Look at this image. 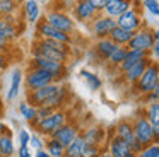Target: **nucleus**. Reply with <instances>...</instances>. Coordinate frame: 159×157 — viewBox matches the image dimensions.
<instances>
[{
    "instance_id": "obj_27",
    "label": "nucleus",
    "mask_w": 159,
    "mask_h": 157,
    "mask_svg": "<svg viewBox=\"0 0 159 157\" xmlns=\"http://www.w3.org/2000/svg\"><path fill=\"white\" fill-rule=\"evenodd\" d=\"M147 56H149V53H145V51H140V50H128V53H127V56H125V60L120 63V67H118L116 70L121 74V72L128 70L132 65H135L137 61H140L142 58H147Z\"/></svg>"
},
{
    "instance_id": "obj_15",
    "label": "nucleus",
    "mask_w": 159,
    "mask_h": 157,
    "mask_svg": "<svg viewBox=\"0 0 159 157\" xmlns=\"http://www.w3.org/2000/svg\"><path fill=\"white\" fill-rule=\"evenodd\" d=\"M82 137L87 143L91 145H101L104 147V143L108 142V132L101 125H89L86 130H82Z\"/></svg>"
},
{
    "instance_id": "obj_37",
    "label": "nucleus",
    "mask_w": 159,
    "mask_h": 157,
    "mask_svg": "<svg viewBox=\"0 0 159 157\" xmlns=\"http://www.w3.org/2000/svg\"><path fill=\"white\" fill-rule=\"evenodd\" d=\"M104 150L106 149L101 147V145H91V143H87L84 152H82V157H99Z\"/></svg>"
},
{
    "instance_id": "obj_55",
    "label": "nucleus",
    "mask_w": 159,
    "mask_h": 157,
    "mask_svg": "<svg viewBox=\"0 0 159 157\" xmlns=\"http://www.w3.org/2000/svg\"><path fill=\"white\" fill-rule=\"evenodd\" d=\"M140 2H152V0H140Z\"/></svg>"
},
{
    "instance_id": "obj_16",
    "label": "nucleus",
    "mask_w": 159,
    "mask_h": 157,
    "mask_svg": "<svg viewBox=\"0 0 159 157\" xmlns=\"http://www.w3.org/2000/svg\"><path fill=\"white\" fill-rule=\"evenodd\" d=\"M106 152L110 154L111 157H130L132 154V149L125 140L115 137L113 133L108 135V145H106Z\"/></svg>"
},
{
    "instance_id": "obj_24",
    "label": "nucleus",
    "mask_w": 159,
    "mask_h": 157,
    "mask_svg": "<svg viewBox=\"0 0 159 157\" xmlns=\"http://www.w3.org/2000/svg\"><path fill=\"white\" fill-rule=\"evenodd\" d=\"M0 33L4 34L11 43H14L21 34V31L17 27V20L14 17H0Z\"/></svg>"
},
{
    "instance_id": "obj_56",
    "label": "nucleus",
    "mask_w": 159,
    "mask_h": 157,
    "mask_svg": "<svg viewBox=\"0 0 159 157\" xmlns=\"http://www.w3.org/2000/svg\"><path fill=\"white\" fill-rule=\"evenodd\" d=\"M0 157H4V155H2V154H0Z\"/></svg>"
},
{
    "instance_id": "obj_1",
    "label": "nucleus",
    "mask_w": 159,
    "mask_h": 157,
    "mask_svg": "<svg viewBox=\"0 0 159 157\" xmlns=\"http://www.w3.org/2000/svg\"><path fill=\"white\" fill-rule=\"evenodd\" d=\"M31 56H43L53 61H60V63H69L72 56V44L36 38L31 44Z\"/></svg>"
},
{
    "instance_id": "obj_48",
    "label": "nucleus",
    "mask_w": 159,
    "mask_h": 157,
    "mask_svg": "<svg viewBox=\"0 0 159 157\" xmlns=\"http://www.w3.org/2000/svg\"><path fill=\"white\" fill-rule=\"evenodd\" d=\"M7 128H9V126L5 125V123H4V119L0 118V135H2V133H4V132H5V130H7Z\"/></svg>"
},
{
    "instance_id": "obj_31",
    "label": "nucleus",
    "mask_w": 159,
    "mask_h": 157,
    "mask_svg": "<svg viewBox=\"0 0 159 157\" xmlns=\"http://www.w3.org/2000/svg\"><path fill=\"white\" fill-rule=\"evenodd\" d=\"M142 114L147 118V121L151 123L152 126H159V101L157 102H151V104H145Z\"/></svg>"
},
{
    "instance_id": "obj_17",
    "label": "nucleus",
    "mask_w": 159,
    "mask_h": 157,
    "mask_svg": "<svg viewBox=\"0 0 159 157\" xmlns=\"http://www.w3.org/2000/svg\"><path fill=\"white\" fill-rule=\"evenodd\" d=\"M149 63H151V58H149V56L147 58H142L140 61H137L135 65H132L128 70L121 72V78H123V82L134 87V85L137 84V80L140 78V75L144 74V70L147 68Z\"/></svg>"
},
{
    "instance_id": "obj_33",
    "label": "nucleus",
    "mask_w": 159,
    "mask_h": 157,
    "mask_svg": "<svg viewBox=\"0 0 159 157\" xmlns=\"http://www.w3.org/2000/svg\"><path fill=\"white\" fill-rule=\"evenodd\" d=\"M17 111H19V116H21L22 119H24L26 123H33V119L36 118V108L33 104H29L28 101H22V102H19V106H17Z\"/></svg>"
},
{
    "instance_id": "obj_35",
    "label": "nucleus",
    "mask_w": 159,
    "mask_h": 157,
    "mask_svg": "<svg viewBox=\"0 0 159 157\" xmlns=\"http://www.w3.org/2000/svg\"><path fill=\"white\" fill-rule=\"evenodd\" d=\"M53 111H55V109H53L52 106H38V108H36V118L33 119V123H29V126H31V128H34V126L38 125L43 118L50 116Z\"/></svg>"
},
{
    "instance_id": "obj_40",
    "label": "nucleus",
    "mask_w": 159,
    "mask_h": 157,
    "mask_svg": "<svg viewBox=\"0 0 159 157\" xmlns=\"http://www.w3.org/2000/svg\"><path fill=\"white\" fill-rule=\"evenodd\" d=\"M142 5H144V9L147 10L149 14L159 17V2L157 0H152V2H142Z\"/></svg>"
},
{
    "instance_id": "obj_10",
    "label": "nucleus",
    "mask_w": 159,
    "mask_h": 157,
    "mask_svg": "<svg viewBox=\"0 0 159 157\" xmlns=\"http://www.w3.org/2000/svg\"><path fill=\"white\" fill-rule=\"evenodd\" d=\"M154 44V29L151 26H142L139 31H135L132 36L130 43H128V50H140L149 53Z\"/></svg>"
},
{
    "instance_id": "obj_3",
    "label": "nucleus",
    "mask_w": 159,
    "mask_h": 157,
    "mask_svg": "<svg viewBox=\"0 0 159 157\" xmlns=\"http://www.w3.org/2000/svg\"><path fill=\"white\" fill-rule=\"evenodd\" d=\"M67 119H69V113H67L65 109H55L50 116L43 118L33 130H34L38 135L48 138V137H52L62 125H65Z\"/></svg>"
},
{
    "instance_id": "obj_32",
    "label": "nucleus",
    "mask_w": 159,
    "mask_h": 157,
    "mask_svg": "<svg viewBox=\"0 0 159 157\" xmlns=\"http://www.w3.org/2000/svg\"><path fill=\"white\" fill-rule=\"evenodd\" d=\"M45 150L52 157H63L65 155V147H63L58 140L52 138V137H48V138L45 140Z\"/></svg>"
},
{
    "instance_id": "obj_47",
    "label": "nucleus",
    "mask_w": 159,
    "mask_h": 157,
    "mask_svg": "<svg viewBox=\"0 0 159 157\" xmlns=\"http://www.w3.org/2000/svg\"><path fill=\"white\" fill-rule=\"evenodd\" d=\"M33 157H52V155H50L45 149H41V150H34V155Z\"/></svg>"
},
{
    "instance_id": "obj_8",
    "label": "nucleus",
    "mask_w": 159,
    "mask_h": 157,
    "mask_svg": "<svg viewBox=\"0 0 159 157\" xmlns=\"http://www.w3.org/2000/svg\"><path fill=\"white\" fill-rule=\"evenodd\" d=\"M53 75L48 74L46 70H41V68H33L28 67L24 75V85H26V92L28 91H36V89L46 87V85L53 84Z\"/></svg>"
},
{
    "instance_id": "obj_9",
    "label": "nucleus",
    "mask_w": 159,
    "mask_h": 157,
    "mask_svg": "<svg viewBox=\"0 0 159 157\" xmlns=\"http://www.w3.org/2000/svg\"><path fill=\"white\" fill-rule=\"evenodd\" d=\"M87 26H89V31H91L94 39H103V38L110 36V33L116 27V19L108 17L101 12V14H98Z\"/></svg>"
},
{
    "instance_id": "obj_14",
    "label": "nucleus",
    "mask_w": 159,
    "mask_h": 157,
    "mask_svg": "<svg viewBox=\"0 0 159 157\" xmlns=\"http://www.w3.org/2000/svg\"><path fill=\"white\" fill-rule=\"evenodd\" d=\"M60 82H53V84L46 85V87H41V89H36V91H28L26 92V101L29 104H33L34 108L38 106H45L48 102V99L53 96V92L57 91Z\"/></svg>"
},
{
    "instance_id": "obj_4",
    "label": "nucleus",
    "mask_w": 159,
    "mask_h": 157,
    "mask_svg": "<svg viewBox=\"0 0 159 157\" xmlns=\"http://www.w3.org/2000/svg\"><path fill=\"white\" fill-rule=\"evenodd\" d=\"M29 67L46 70L48 74L53 75V80L55 82H65V78L69 77V67H67V63L53 61V60H48V58H43V56H31Z\"/></svg>"
},
{
    "instance_id": "obj_54",
    "label": "nucleus",
    "mask_w": 159,
    "mask_h": 157,
    "mask_svg": "<svg viewBox=\"0 0 159 157\" xmlns=\"http://www.w3.org/2000/svg\"><path fill=\"white\" fill-rule=\"evenodd\" d=\"M130 157H139V154H132V155Z\"/></svg>"
},
{
    "instance_id": "obj_22",
    "label": "nucleus",
    "mask_w": 159,
    "mask_h": 157,
    "mask_svg": "<svg viewBox=\"0 0 159 157\" xmlns=\"http://www.w3.org/2000/svg\"><path fill=\"white\" fill-rule=\"evenodd\" d=\"M22 12H24L26 22L33 24V26L43 17V9L38 0H26L24 5H22Z\"/></svg>"
},
{
    "instance_id": "obj_39",
    "label": "nucleus",
    "mask_w": 159,
    "mask_h": 157,
    "mask_svg": "<svg viewBox=\"0 0 159 157\" xmlns=\"http://www.w3.org/2000/svg\"><path fill=\"white\" fill-rule=\"evenodd\" d=\"M29 140H31V132L26 128L19 130V147H29Z\"/></svg>"
},
{
    "instance_id": "obj_26",
    "label": "nucleus",
    "mask_w": 159,
    "mask_h": 157,
    "mask_svg": "<svg viewBox=\"0 0 159 157\" xmlns=\"http://www.w3.org/2000/svg\"><path fill=\"white\" fill-rule=\"evenodd\" d=\"M79 75H80V78L84 80V84L87 85L89 91H93V92L101 91V87H103V80H101V77L96 74V72H91V70H87V68H80Z\"/></svg>"
},
{
    "instance_id": "obj_42",
    "label": "nucleus",
    "mask_w": 159,
    "mask_h": 157,
    "mask_svg": "<svg viewBox=\"0 0 159 157\" xmlns=\"http://www.w3.org/2000/svg\"><path fill=\"white\" fill-rule=\"evenodd\" d=\"M149 58L154 61H159V41H154L151 51H149Z\"/></svg>"
},
{
    "instance_id": "obj_45",
    "label": "nucleus",
    "mask_w": 159,
    "mask_h": 157,
    "mask_svg": "<svg viewBox=\"0 0 159 157\" xmlns=\"http://www.w3.org/2000/svg\"><path fill=\"white\" fill-rule=\"evenodd\" d=\"M91 2V5L94 7V9L98 10V12H103V9H104V3H106V0H89Z\"/></svg>"
},
{
    "instance_id": "obj_23",
    "label": "nucleus",
    "mask_w": 159,
    "mask_h": 157,
    "mask_svg": "<svg viewBox=\"0 0 159 157\" xmlns=\"http://www.w3.org/2000/svg\"><path fill=\"white\" fill-rule=\"evenodd\" d=\"M111 130H113V135H115V137H118V138L125 140L128 145L135 142L134 128H132V121H130V119H120V121H118Z\"/></svg>"
},
{
    "instance_id": "obj_5",
    "label": "nucleus",
    "mask_w": 159,
    "mask_h": 157,
    "mask_svg": "<svg viewBox=\"0 0 159 157\" xmlns=\"http://www.w3.org/2000/svg\"><path fill=\"white\" fill-rule=\"evenodd\" d=\"M43 17L46 19V22L50 26H53L55 29L62 31L67 34H74L75 33L77 22L74 20V17L69 12H63V10H57V9H46V12L43 14Z\"/></svg>"
},
{
    "instance_id": "obj_18",
    "label": "nucleus",
    "mask_w": 159,
    "mask_h": 157,
    "mask_svg": "<svg viewBox=\"0 0 159 157\" xmlns=\"http://www.w3.org/2000/svg\"><path fill=\"white\" fill-rule=\"evenodd\" d=\"M69 97H70V89L69 85H65V82H60L57 91L53 92V96L48 99L45 106H52L53 109H63L65 104L69 102Z\"/></svg>"
},
{
    "instance_id": "obj_2",
    "label": "nucleus",
    "mask_w": 159,
    "mask_h": 157,
    "mask_svg": "<svg viewBox=\"0 0 159 157\" xmlns=\"http://www.w3.org/2000/svg\"><path fill=\"white\" fill-rule=\"evenodd\" d=\"M157 82H159V61L151 60V63L147 65V68H145L144 74L140 75L137 84L134 85L135 94L140 96V97L145 94H151V92H154Z\"/></svg>"
},
{
    "instance_id": "obj_46",
    "label": "nucleus",
    "mask_w": 159,
    "mask_h": 157,
    "mask_svg": "<svg viewBox=\"0 0 159 157\" xmlns=\"http://www.w3.org/2000/svg\"><path fill=\"white\" fill-rule=\"evenodd\" d=\"M142 101H144V104H151V102H157V96H156L154 92H151V94H145V96H142Z\"/></svg>"
},
{
    "instance_id": "obj_51",
    "label": "nucleus",
    "mask_w": 159,
    "mask_h": 157,
    "mask_svg": "<svg viewBox=\"0 0 159 157\" xmlns=\"http://www.w3.org/2000/svg\"><path fill=\"white\" fill-rule=\"evenodd\" d=\"M154 41H159V29H154Z\"/></svg>"
},
{
    "instance_id": "obj_28",
    "label": "nucleus",
    "mask_w": 159,
    "mask_h": 157,
    "mask_svg": "<svg viewBox=\"0 0 159 157\" xmlns=\"http://www.w3.org/2000/svg\"><path fill=\"white\" fill-rule=\"evenodd\" d=\"M132 36H134V33L132 31H127V29H121V27H115L113 31L110 33V39L113 41L116 46H128V43H130Z\"/></svg>"
},
{
    "instance_id": "obj_29",
    "label": "nucleus",
    "mask_w": 159,
    "mask_h": 157,
    "mask_svg": "<svg viewBox=\"0 0 159 157\" xmlns=\"http://www.w3.org/2000/svg\"><path fill=\"white\" fill-rule=\"evenodd\" d=\"M86 145H87V142L84 140L82 133H80L72 143H69V145L65 147V155L63 157H82V152H84V149H86Z\"/></svg>"
},
{
    "instance_id": "obj_21",
    "label": "nucleus",
    "mask_w": 159,
    "mask_h": 157,
    "mask_svg": "<svg viewBox=\"0 0 159 157\" xmlns=\"http://www.w3.org/2000/svg\"><path fill=\"white\" fill-rule=\"evenodd\" d=\"M22 82H24V74H22V70L21 68H14V70H12V75H11V84H9V89H7V96H5V101L7 102L16 101V97H17L19 92H21Z\"/></svg>"
},
{
    "instance_id": "obj_34",
    "label": "nucleus",
    "mask_w": 159,
    "mask_h": 157,
    "mask_svg": "<svg viewBox=\"0 0 159 157\" xmlns=\"http://www.w3.org/2000/svg\"><path fill=\"white\" fill-rule=\"evenodd\" d=\"M127 53H128V48H127V46H118L116 50H115L113 53L110 55V58L106 60L108 67H115V68H118V67H120V63L125 60Z\"/></svg>"
},
{
    "instance_id": "obj_36",
    "label": "nucleus",
    "mask_w": 159,
    "mask_h": 157,
    "mask_svg": "<svg viewBox=\"0 0 159 157\" xmlns=\"http://www.w3.org/2000/svg\"><path fill=\"white\" fill-rule=\"evenodd\" d=\"M139 157H159V143L152 142L149 145H144L139 152Z\"/></svg>"
},
{
    "instance_id": "obj_52",
    "label": "nucleus",
    "mask_w": 159,
    "mask_h": 157,
    "mask_svg": "<svg viewBox=\"0 0 159 157\" xmlns=\"http://www.w3.org/2000/svg\"><path fill=\"white\" fill-rule=\"evenodd\" d=\"M154 94L157 96V101H159V82H157V85H156V89H154Z\"/></svg>"
},
{
    "instance_id": "obj_11",
    "label": "nucleus",
    "mask_w": 159,
    "mask_h": 157,
    "mask_svg": "<svg viewBox=\"0 0 159 157\" xmlns=\"http://www.w3.org/2000/svg\"><path fill=\"white\" fill-rule=\"evenodd\" d=\"M116 26L121 27V29H127V31H139L142 26H145L144 22V16H142V10L139 9H128L127 12H123L121 16L116 17Z\"/></svg>"
},
{
    "instance_id": "obj_13",
    "label": "nucleus",
    "mask_w": 159,
    "mask_h": 157,
    "mask_svg": "<svg viewBox=\"0 0 159 157\" xmlns=\"http://www.w3.org/2000/svg\"><path fill=\"white\" fill-rule=\"evenodd\" d=\"M80 135V126L77 125L75 121H72V119H67L65 125H62L58 130H57L55 133L52 135V138L58 140L60 143H62L63 147H67L69 143H72L74 140L77 138V137Z\"/></svg>"
},
{
    "instance_id": "obj_19",
    "label": "nucleus",
    "mask_w": 159,
    "mask_h": 157,
    "mask_svg": "<svg viewBox=\"0 0 159 157\" xmlns=\"http://www.w3.org/2000/svg\"><path fill=\"white\" fill-rule=\"evenodd\" d=\"M132 3H134V0H106L103 14L108 17L116 19L118 16H121V14L127 12L128 9H132Z\"/></svg>"
},
{
    "instance_id": "obj_50",
    "label": "nucleus",
    "mask_w": 159,
    "mask_h": 157,
    "mask_svg": "<svg viewBox=\"0 0 159 157\" xmlns=\"http://www.w3.org/2000/svg\"><path fill=\"white\" fill-rule=\"evenodd\" d=\"M4 109H5V104H4V101L0 99V116H4Z\"/></svg>"
},
{
    "instance_id": "obj_30",
    "label": "nucleus",
    "mask_w": 159,
    "mask_h": 157,
    "mask_svg": "<svg viewBox=\"0 0 159 157\" xmlns=\"http://www.w3.org/2000/svg\"><path fill=\"white\" fill-rule=\"evenodd\" d=\"M21 0H0V17H14L21 9Z\"/></svg>"
},
{
    "instance_id": "obj_53",
    "label": "nucleus",
    "mask_w": 159,
    "mask_h": 157,
    "mask_svg": "<svg viewBox=\"0 0 159 157\" xmlns=\"http://www.w3.org/2000/svg\"><path fill=\"white\" fill-rule=\"evenodd\" d=\"M99 157H111V155H110V154H108V152H106V150H104V152H103V154H101V155H99Z\"/></svg>"
},
{
    "instance_id": "obj_43",
    "label": "nucleus",
    "mask_w": 159,
    "mask_h": 157,
    "mask_svg": "<svg viewBox=\"0 0 159 157\" xmlns=\"http://www.w3.org/2000/svg\"><path fill=\"white\" fill-rule=\"evenodd\" d=\"M11 41L7 39V38L4 36V34L0 33V51H5V53H9V50H11Z\"/></svg>"
},
{
    "instance_id": "obj_44",
    "label": "nucleus",
    "mask_w": 159,
    "mask_h": 157,
    "mask_svg": "<svg viewBox=\"0 0 159 157\" xmlns=\"http://www.w3.org/2000/svg\"><path fill=\"white\" fill-rule=\"evenodd\" d=\"M16 154H17V157H33L29 147H19V149L16 150Z\"/></svg>"
},
{
    "instance_id": "obj_25",
    "label": "nucleus",
    "mask_w": 159,
    "mask_h": 157,
    "mask_svg": "<svg viewBox=\"0 0 159 157\" xmlns=\"http://www.w3.org/2000/svg\"><path fill=\"white\" fill-rule=\"evenodd\" d=\"M16 143H14V132L7 128L0 135V154L4 157H12L16 154Z\"/></svg>"
},
{
    "instance_id": "obj_20",
    "label": "nucleus",
    "mask_w": 159,
    "mask_h": 157,
    "mask_svg": "<svg viewBox=\"0 0 159 157\" xmlns=\"http://www.w3.org/2000/svg\"><path fill=\"white\" fill-rule=\"evenodd\" d=\"M116 48H118V46L110 39V38L96 39V41H94V44H93V51H94V55H96L98 60H101V61H106L108 58H110V55L113 53V51L116 50Z\"/></svg>"
},
{
    "instance_id": "obj_12",
    "label": "nucleus",
    "mask_w": 159,
    "mask_h": 157,
    "mask_svg": "<svg viewBox=\"0 0 159 157\" xmlns=\"http://www.w3.org/2000/svg\"><path fill=\"white\" fill-rule=\"evenodd\" d=\"M98 14L99 12L91 5L89 0H75L72 10H70V16L74 17V20L79 22V24H86V26L98 16Z\"/></svg>"
},
{
    "instance_id": "obj_41",
    "label": "nucleus",
    "mask_w": 159,
    "mask_h": 157,
    "mask_svg": "<svg viewBox=\"0 0 159 157\" xmlns=\"http://www.w3.org/2000/svg\"><path fill=\"white\" fill-rule=\"evenodd\" d=\"M9 65H11V56H9V53H5V51H0V75L7 70Z\"/></svg>"
},
{
    "instance_id": "obj_7",
    "label": "nucleus",
    "mask_w": 159,
    "mask_h": 157,
    "mask_svg": "<svg viewBox=\"0 0 159 157\" xmlns=\"http://www.w3.org/2000/svg\"><path fill=\"white\" fill-rule=\"evenodd\" d=\"M34 34H36V38L60 41V43H65V44H72V41H74L72 34H67V33H62V31L55 29L53 26H50V24L46 22L45 17H41V19L34 24Z\"/></svg>"
},
{
    "instance_id": "obj_38",
    "label": "nucleus",
    "mask_w": 159,
    "mask_h": 157,
    "mask_svg": "<svg viewBox=\"0 0 159 157\" xmlns=\"http://www.w3.org/2000/svg\"><path fill=\"white\" fill-rule=\"evenodd\" d=\"M45 137L38 135V133H31V140H29V147L34 150H41L45 149Z\"/></svg>"
},
{
    "instance_id": "obj_49",
    "label": "nucleus",
    "mask_w": 159,
    "mask_h": 157,
    "mask_svg": "<svg viewBox=\"0 0 159 157\" xmlns=\"http://www.w3.org/2000/svg\"><path fill=\"white\" fill-rule=\"evenodd\" d=\"M154 142L159 143V126H154Z\"/></svg>"
},
{
    "instance_id": "obj_6",
    "label": "nucleus",
    "mask_w": 159,
    "mask_h": 157,
    "mask_svg": "<svg viewBox=\"0 0 159 157\" xmlns=\"http://www.w3.org/2000/svg\"><path fill=\"white\" fill-rule=\"evenodd\" d=\"M132 128H134V137L142 147L149 145L154 142V126L147 121L142 113H139L134 119H132Z\"/></svg>"
}]
</instances>
